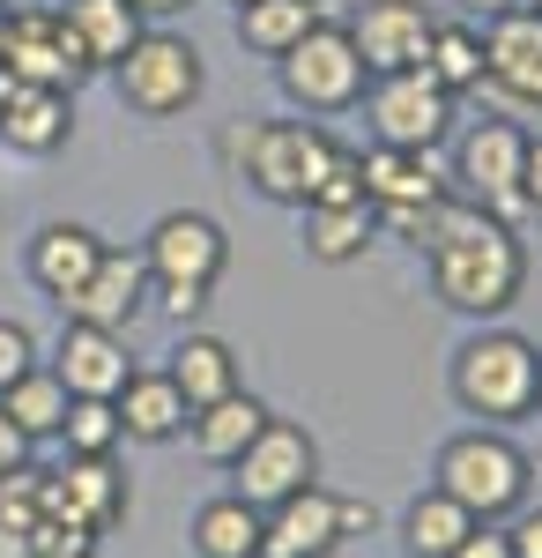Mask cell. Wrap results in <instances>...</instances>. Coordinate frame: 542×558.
<instances>
[{"instance_id":"cell-1","label":"cell","mask_w":542,"mask_h":558,"mask_svg":"<svg viewBox=\"0 0 542 558\" xmlns=\"http://www.w3.org/2000/svg\"><path fill=\"white\" fill-rule=\"evenodd\" d=\"M394 231L423 254L431 291L454 305V313H468V320H498L505 305L520 299V283H528L520 231L498 223L491 209H476L468 194H439L431 209H409Z\"/></svg>"},{"instance_id":"cell-2","label":"cell","mask_w":542,"mask_h":558,"mask_svg":"<svg viewBox=\"0 0 542 558\" xmlns=\"http://www.w3.org/2000/svg\"><path fill=\"white\" fill-rule=\"evenodd\" d=\"M454 402L483 425H520L542 410V350L520 328H483L454 350Z\"/></svg>"},{"instance_id":"cell-3","label":"cell","mask_w":542,"mask_h":558,"mask_svg":"<svg viewBox=\"0 0 542 558\" xmlns=\"http://www.w3.org/2000/svg\"><path fill=\"white\" fill-rule=\"evenodd\" d=\"M431 484L460 499L476 521H505L528 507V484H535V462L505 439L498 425H476V432H454L431 462Z\"/></svg>"},{"instance_id":"cell-4","label":"cell","mask_w":542,"mask_h":558,"mask_svg":"<svg viewBox=\"0 0 542 558\" xmlns=\"http://www.w3.org/2000/svg\"><path fill=\"white\" fill-rule=\"evenodd\" d=\"M334 149H342V142H334L320 120H260V128H246V142H238L246 186L260 202H283V209H305V202H312V186H320Z\"/></svg>"},{"instance_id":"cell-5","label":"cell","mask_w":542,"mask_h":558,"mask_svg":"<svg viewBox=\"0 0 542 558\" xmlns=\"http://www.w3.org/2000/svg\"><path fill=\"white\" fill-rule=\"evenodd\" d=\"M275 75H283V97H291L297 112H357L365 89H372V68H365V52L349 45L342 23H312L275 60Z\"/></svg>"},{"instance_id":"cell-6","label":"cell","mask_w":542,"mask_h":558,"mask_svg":"<svg viewBox=\"0 0 542 558\" xmlns=\"http://www.w3.org/2000/svg\"><path fill=\"white\" fill-rule=\"evenodd\" d=\"M112 89H120L126 112H141V120H178L201 97V52L178 31H141V38L126 45V60L112 68Z\"/></svg>"},{"instance_id":"cell-7","label":"cell","mask_w":542,"mask_h":558,"mask_svg":"<svg viewBox=\"0 0 542 558\" xmlns=\"http://www.w3.org/2000/svg\"><path fill=\"white\" fill-rule=\"evenodd\" d=\"M454 89H439L423 68H402V75H372L365 89V120H372L379 149H417L431 157L439 142H454Z\"/></svg>"},{"instance_id":"cell-8","label":"cell","mask_w":542,"mask_h":558,"mask_svg":"<svg viewBox=\"0 0 542 558\" xmlns=\"http://www.w3.org/2000/svg\"><path fill=\"white\" fill-rule=\"evenodd\" d=\"M520 157H528V134L513 128V120H476V128H460V142H454V194H468L476 209H491L498 223L528 216Z\"/></svg>"},{"instance_id":"cell-9","label":"cell","mask_w":542,"mask_h":558,"mask_svg":"<svg viewBox=\"0 0 542 558\" xmlns=\"http://www.w3.org/2000/svg\"><path fill=\"white\" fill-rule=\"evenodd\" d=\"M0 68L15 75V83H38V89H75L97 75L89 68L83 38L67 31V15L60 8H8V45H0Z\"/></svg>"},{"instance_id":"cell-10","label":"cell","mask_w":542,"mask_h":558,"mask_svg":"<svg viewBox=\"0 0 542 558\" xmlns=\"http://www.w3.org/2000/svg\"><path fill=\"white\" fill-rule=\"evenodd\" d=\"M231 476H238L231 492H238L246 507H260V514H268V507H283L291 492L320 484V439H312L305 425H291V417H268V425H260V439H252L246 454L231 462Z\"/></svg>"},{"instance_id":"cell-11","label":"cell","mask_w":542,"mask_h":558,"mask_svg":"<svg viewBox=\"0 0 542 558\" xmlns=\"http://www.w3.org/2000/svg\"><path fill=\"white\" fill-rule=\"evenodd\" d=\"M141 260H149V283H223V268H231V239H223V223L201 209H171L149 223V239H141Z\"/></svg>"},{"instance_id":"cell-12","label":"cell","mask_w":542,"mask_h":558,"mask_svg":"<svg viewBox=\"0 0 542 558\" xmlns=\"http://www.w3.org/2000/svg\"><path fill=\"white\" fill-rule=\"evenodd\" d=\"M342 31H349V45L365 52L372 75H402V68H423L439 15H431L423 0H357V15H349Z\"/></svg>"},{"instance_id":"cell-13","label":"cell","mask_w":542,"mask_h":558,"mask_svg":"<svg viewBox=\"0 0 542 558\" xmlns=\"http://www.w3.org/2000/svg\"><path fill=\"white\" fill-rule=\"evenodd\" d=\"M483 83L505 105L542 112V8H513L498 23H483Z\"/></svg>"},{"instance_id":"cell-14","label":"cell","mask_w":542,"mask_h":558,"mask_svg":"<svg viewBox=\"0 0 542 558\" xmlns=\"http://www.w3.org/2000/svg\"><path fill=\"white\" fill-rule=\"evenodd\" d=\"M126 507H134V492H126V476L112 454H67V470L45 476V514H67L83 521V529H120Z\"/></svg>"},{"instance_id":"cell-15","label":"cell","mask_w":542,"mask_h":558,"mask_svg":"<svg viewBox=\"0 0 542 558\" xmlns=\"http://www.w3.org/2000/svg\"><path fill=\"white\" fill-rule=\"evenodd\" d=\"M342 551V492L305 484L260 514V558H334Z\"/></svg>"},{"instance_id":"cell-16","label":"cell","mask_w":542,"mask_h":558,"mask_svg":"<svg viewBox=\"0 0 542 558\" xmlns=\"http://www.w3.org/2000/svg\"><path fill=\"white\" fill-rule=\"evenodd\" d=\"M141 305H149V260H141V246H104V260L89 268V283L60 305V313L126 336V328L141 320Z\"/></svg>"},{"instance_id":"cell-17","label":"cell","mask_w":542,"mask_h":558,"mask_svg":"<svg viewBox=\"0 0 542 558\" xmlns=\"http://www.w3.org/2000/svg\"><path fill=\"white\" fill-rule=\"evenodd\" d=\"M52 373H60V387L75 395V402H120V387L141 373L134 357H126V336H112V328H89V320H67L60 328V350H52Z\"/></svg>"},{"instance_id":"cell-18","label":"cell","mask_w":542,"mask_h":558,"mask_svg":"<svg viewBox=\"0 0 542 558\" xmlns=\"http://www.w3.org/2000/svg\"><path fill=\"white\" fill-rule=\"evenodd\" d=\"M357 172H365V202L379 209V223H402L409 209H431L446 186H439V172H431V157H417V149H357Z\"/></svg>"},{"instance_id":"cell-19","label":"cell","mask_w":542,"mask_h":558,"mask_svg":"<svg viewBox=\"0 0 542 558\" xmlns=\"http://www.w3.org/2000/svg\"><path fill=\"white\" fill-rule=\"evenodd\" d=\"M67 134H75V97L67 89L15 83L0 97V142L15 157H52V149H67Z\"/></svg>"},{"instance_id":"cell-20","label":"cell","mask_w":542,"mask_h":558,"mask_svg":"<svg viewBox=\"0 0 542 558\" xmlns=\"http://www.w3.org/2000/svg\"><path fill=\"white\" fill-rule=\"evenodd\" d=\"M97 260H104V239H97L89 223H45L38 239H30V283H38L52 305H67L89 283Z\"/></svg>"},{"instance_id":"cell-21","label":"cell","mask_w":542,"mask_h":558,"mask_svg":"<svg viewBox=\"0 0 542 558\" xmlns=\"http://www.w3.org/2000/svg\"><path fill=\"white\" fill-rule=\"evenodd\" d=\"M171 387L186 395V410H209V402H223V395H238V350L223 343V336H178L171 343Z\"/></svg>"},{"instance_id":"cell-22","label":"cell","mask_w":542,"mask_h":558,"mask_svg":"<svg viewBox=\"0 0 542 558\" xmlns=\"http://www.w3.org/2000/svg\"><path fill=\"white\" fill-rule=\"evenodd\" d=\"M268 417H275V410H268V402H252L246 387H238V395H223V402H209V410H194V417H186V432H194V454H201V462L231 470L252 439H260V425H268Z\"/></svg>"},{"instance_id":"cell-23","label":"cell","mask_w":542,"mask_h":558,"mask_svg":"<svg viewBox=\"0 0 542 558\" xmlns=\"http://www.w3.org/2000/svg\"><path fill=\"white\" fill-rule=\"evenodd\" d=\"M60 15H67V31L83 38V52H89V68H97V75H112V68L126 60V45L149 31L134 0H67Z\"/></svg>"},{"instance_id":"cell-24","label":"cell","mask_w":542,"mask_h":558,"mask_svg":"<svg viewBox=\"0 0 542 558\" xmlns=\"http://www.w3.org/2000/svg\"><path fill=\"white\" fill-rule=\"evenodd\" d=\"M186 395L171 387V373H134V380L120 387V432L126 439H141V447H164V439H178L186 432Z\"/></svg>"},{"instance_id":"cell-25","label":"cell","mask_w":542,"mask_h":558,"mask_svg":"<svg viewBox=\"0 0 542 558\" xmlns=\"http://www.w3.org/2000/svg\"><path fill=\"white\" fill-rule=\"evenodd\" d=\"M379 239V209L372 202H349V209H305V254L320 268H349L365 260Z\"/></svg>"},{"instance_id":"cell-26","label":"cell","mask_w":542,"mask_h":558,"mask_svg":"<svg viewBox=\"0 0 542 558\" xmlns=\"http://www.w3.org/2000/svg\"><path fill=\"white\" fill-rule=\"evenodd\" d=\"M468 529H476V514L431 484V492L409 499V514H402V558H454Z\"/></svg>"},{"instance_id":"cell-27","label":"cell","mask_w":542,"mask_h":558,"mask_svg":"<svg viewBox=\"0 0 542 558\" xmlns=\"http://www.w3.org/2000/svg\"><path fill=\"white\" fill-rule=\"evenodd\" d=\"M67 402H75V395L60 387V373H52V365H30L23 380L0 387V410H8V425L23 432L30 447H38V439H60V417H67Z\"/></svg>"},{"instance_id":"cell-28","label":"cell","mask_w":542,"mask_h":558,"mask_svg":"<svg viewBox=\"0 0 542 558\" xmlns=\"http://www.w3.org/2000/svg\"><path fill=\"white\" fill-rule=\"evenodd\" d=\"M312 23H328L320 0H252V8H238V45L260 60H283Z\"/></svg>"},{"instance_id":"cell-29","label":"cell","mask_w":542,"mask_h":558,"mask_svg":"<svg viewBox=\"0 0 542 558\" xmlns=\"http://www.w3.org/2000/svg\"><path fill=\"white\" fill-rule=\"evenodd\" d=\"M194 558H260V507H246L238 492L209 499L194 514Z\"/></svg>"},{"instance_id":"cell-30","label":"cell","mask_w":542,"mask_h":558,"mask_svg":"<svg viewBox=\"0 0 542 558\" xmlns=\"http://www.w3.org/2000/svg\"><path fill=\"white\" fill-rule=\"evenodd\" d=\"M423 75L439 89H454V97L483 89V31L476 23H439L431 31V52H423Z\"/></svg>"},{"instance_id":"cell-31","label":"cell","mask_w":542,"mask_h":558,"mask_svg":"<svg viewBox=\"0 0 542 558\" xmlns=\"http://www.w3.org/2000/svg\"><path fill=\"white\" fill-rule=\"evenodd\" d=\"M60 439H67V454H120V402H67V417H60Z\"/></svg>"},{"instance_id":"cell-32","label":"cell","mask_w":542,"mask_h":558,"mask_svg":"<svg viewBox=\"0 0 542 558\" xmlns=\"http://www.w3.org/2000/svg\"><path fill=\"white\" fill-rule=\"evenodd\" d=\"M89 551H97V529H83V521H67V514L30 521V558H89Z\"/></svg>"},{"instance_id":"cell-33","label":"cell","mask_w":542,"mask_h":558,"mask_svg":"<svg viewBox=\"0 0 542 558\" xmlns=\"http://www.w3.org/2000/svg\"><path fill=\"white\" fill-rule=\"evenodd\" d=\"M349 202H365V172H357V149H334L305 209H349Z\"/></svg>"},{"instance_id":"cell-34","label":"cell","mask_w":542,"mask_h":558,"mask_svg":"<svg viewBox=\"0 0 542 558\" xmlns=\"http://www.w3.org/2000/svg\"><path fill=\"white\" fill-rule=\"evenodd\" d=\"M30 365H45V357H38V336H30L23 320H0V387L23 380Z\"/></svg>"},{"instance_id":"cell-35","label":"cell","mask_w":542,"mask_h":558,"mask_svg":"<svg viewBox=\"0 0 542 558\" xmlns=\"http://www.w3.org/2000/svg\"><path fill=\"white\" fill-rule=\"evenodd\" d=\"M149 299L164 305V320H178V328H186V320L209 305V283H149Z\"/></svg>"},{"instance_id":"cell-36","label":"cell","mask_w":542,"mask_h":558,"mask_svg":"<svg viewBox=\"0 0 542 558\" xmlns=\"http://www.w3.org/2000/svg\"><path fill=\"white\" fill-rule=\"evenodd\" d=\"M505 544H513V558H542V507L505 514Z\"/></svg>"},{"instance_id":"cell-37","label":"cell","mask_w":542,"mask_h":558,"mask_svg":"<svg viewBox=\"0 0 542 558\" xmlns=\"http://www.w3.org/2000/svg\"><path fill=\"white\" fill-rule=\"evenodd\" d=\"M454 558H513V544H505L498 521H476V529L460 536V551H454Z\"/></svg>"},{"instance_id":"cell-38","label":"cell","mask_w":542,"mask_h":558,"mask_svg":"<svg viewBox=\"0 0 542 558\" xmlns=\"http://www.w3.org/2000/svg\"><path fill=\"white\" fill-rule=\"evenodd\" d=\"M520 194H528V216L542 209V134H528V157H520Z\"/></svg>"},{"instance_id":"cell-39","label":"cell","mask_w":542,"mask_h":558,"mask_svg":"<svg viewBox=\"0 0 542 558\" xmlns=\"http://www.w3.org/2000/svg\"><path fill=\"white\" fill-rule=\"evenodd\" d=\"M23 462H30V439L8 425V410H0V476H8V470H23Z\"/></svg>"},{"instance_id":"cell-40","label":"cell","mask_w":542,"mask_h":558,"mask_svg":"<svg viewBox=\"0 0 542 558\" xmlns=\"http://www.w3.org/2000/svg\"><path fill=\"white\" fill-rule=\"evenodd\" d=\"M372 499H342V544H349V536H365V529H372Z\"/></svg>"},{"instance_id":"cell-41","label":"cell","mask_w":542,"mask_h":558,"mask_svg":"<svg viewBox=\"0 0 542 558\" xmlns=\"http://www.w3.org/2000/svg\"><path fill=\"white\" fill-rule=\"evenodd\" d=\"M513 8H528V0H460V15H483V23H498Z\"/></svg>"},{"instance_id":"cell-42","label":"cell","mask_w":542,"mask_h":558,"mask_svg":"<svg viewBox=\"0 0 542 558\" xmlns=\"http://www.w3.org/2000/svg\"><path fill=\"white\" fill-rule=\"evenodd\" d=\"M0 558H30V536H23V529H8V521H0Z\"/></svg>"},{"instance_id":"cell-43","label":"cell","mask_w":542,"mask_h":558,"mask_svg":"<svg viewBox=\"0 0 542 558\" xmlns=\"http://www.w3.org/2000/svg\"><path fill=\"white\" fill-rule=\"evenodd\" d=\"M134 8H141V23H149V15H186L194 0H134Z\"/></svg>"},{"instance_id":"cell-44","label":"cell","mask_w":542,"mask_h":558,"mask_svg":"<svg viewBox=\"0 0 542 558\" xmlns=\"http://www.w3.org/2000/svg\"><path fill=\"white\" fill-rule=\"evenodd\" d=\"M0 45H8V0H0Z\"/></svg>"},{"instance_id":"cell-45","label":"cell","mask_w":542,"mask_h":558,"mask_svg":"<svg viewBox=\"0 0 542 558\" xmlns=\"http://www.w3.org/2000/svg\"><path fill=\"white\" fill-rule=\"evenodd\" d=\"M231 8H252V0H231Z\"/></svg>"},{"instance_id":"cell-46","label":"cell","mask_w":542,"mask_h":558,"mask_svg":"<svg viewBox=\"0 0 542 558\" xmlns=\"http://www.w3.org/2000/svg\"><path fill=\"white\" fill-rule=\"evenodd\" d=\"M528 8H542V0H528Z\"/></svg>"},{"instance_id":"cell-47","label":"cell","mask_w":542,"mask_h":558,"mask_svg":"<svg viewBox=\"0 0 542 558\" xmlns=\"http://www.w3.org/2000/svg\"><path fill=\"white\" fill-rule=\"evenodd\" d=\"M535 223H542V209H535Z\"/></svg>"},{"instance_id":"cell-48","label":"cell","mask_w":542,"mask_h":558,"mask_svg":"<svg viewBox=\"0 0 542 558\" xmlns=\"http://www.w3.org/2000/svg\"><path fill=\"white\" fill-rule=\"evenodd\" d=\"M89 558H97V551H89Z\"/></svg>"}]
</instances>
